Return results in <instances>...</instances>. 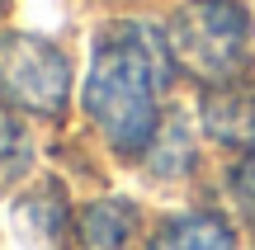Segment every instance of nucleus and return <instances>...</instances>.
<instances>
[{
    "instance_id": "0eeeda50",
    "label": "nucleus",
    "mask_w": 255,
    "mask_h": 250,
    "mask_svg": "<svg viewBox=\"0 0 255 250\" xmlns=\"http://www.w3.org/2000/svg\"><path fill=\"white\" fill-rule=\"evenodd\" d=\"M151 250H237V241L218 217H180L156 232Z\"/></svg>"
},
{
    "instance_id": "39448f33",
    "label": "nucleus",
    "mask_w": 255,
    "mask_h": 250,
    "mask_svg": "<svg viewBox=\"0 0 255 250\" xmlns=\"http://www.w3.org/2000/svg\"><path fill=\"white\" fill-rule=\"evenodd\" d=\"M14 232L28 250H62V232H66V198L52 184H43L38 194L14 203Z\"/></svg>"
},
{
    "instance_id": "f257e3e1",
    "label": "nucleus",
    "mask_w": 255,
    "mask_h": 250,
    "mask_svg": "<svg viewBox=\"0 0 255 250\" xmlns=\"http://www.w3.org/2000/svg\"><path fill=\"white\" fill-rule=\"evenodd\" d=\"M161 38L151 28H114L95 43L90 81H85V109L100 123V132L119 151H142L156 128V90L165 81Z\"/></svg>"
},
{
    "instance_id": "20e7f679",
    "label": "nucleus",
    "mask_w": 255,
    "mask_h": 250,
    "mask_svg": "<svg viewBox=\"0 0 255 250\" xmlns=\"http://www.w3.org/2000/svg\"><path fill=\"white\" fill-rule=\"evenodd\" d=\"M203 128L227 147H246L255 142V85L227 81L203 99Z\"/></svg>"
},
{
    "instance_id": "f03ea898",
    "label": "nucleus",
    "mask_w": 255,
    "mask_h": 250,
    "mask_svg": "<svg viewBox=\"0 0 255 250\" xmlns=\"http://www.w3.org/2000/svg\"><path fill=\"white\" fill-rule=\"evenodd\" d=\"M165 47L175 52V62L184 71H194L199 81L227 85L246 66L251 47V19L227 0H194L175 14Z\"/></svg>"
},
{
    "instance_id": "1a4fd4ad",
    "label": "nucleus",
    "mask_w": 255,
    "mask_h": 250,
    "mask_svg": "<svg viewBox=\"0 0 255 250\" xmlns=\"http://www.w3.org/2000/svg\"><path fill=\"white\" fill-rule=\"evenodd\" d=\"M19 166V128L0 113V175Z\"/></svg>"
},
{
    "instance_id": "7ed1b4c3",
    "label": "nucleus",
    "mask_w": 255,
    "mask_h": 250,
    "mask_svg": "<svg viewBox=\"0 0 255 250\" xmlns=\"http://www.w3.org/2000/svg\"><path fill=\"white\" fill-rule=\"evenodd\" d=\"M0 94L28 113H62L66 57L43 38H0Z\"/></svg>"
},
{
    "instance_id": "6e6552de",
    "label": "nucleus",
    "mask_w": 255,
    "mask_h": 250,
    "mask_svg": "<svg viewBox=\"0 0 255 250\" xmlns=\"http://www.w3.org/2000/svg\"><path fill=\"white\" fill-rule=\"evenodd\" d=\"M237 198H241V213H246V222L255 232V151L237 166Z\"/></svg>"
},
{
    "instance_id": "423d86ee",
    "label": "nucleus",
    "mask_w": 255,
    "mask_h": 250,
    "mask_svg": "<svg viewBox=\"0 0 255 250\" xmlns=\"http://www.w3.org/2000/svg\"><path fill=\"white\" fill-rule=\"evenodd\" d=\"M81 246L85 250H128L132 241V203L123 198H100L81 213Z\"/></svg>"
}]
</instances>
